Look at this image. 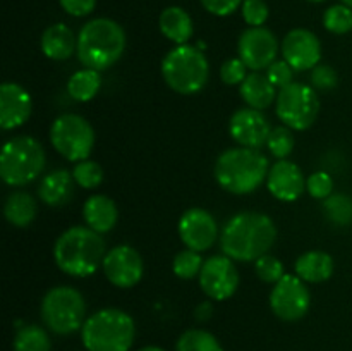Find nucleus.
Wrapping results in <instances>:
<instances>
[{"instance_id":"obj_3","label":"nucleus","mask_w":352,"mask_h":351,"mask_svg":"<svg viewBox=\"0 0 352 351\" xmlns=\"http://www.w3.org/2000/svg\"><path fill=\"white\" fill-rule=\"evenodd\" d=\"M126 50L122 26L109 17L88 21L78 34V58L89 69L105 71L112 67Z\"/></svg>"},{"instance_id":"obj_30","label":"nucleus","mask_w":352,"mask_h":351,"mask_svg":"<svg viewBox=\"0 0 352 351\" xmlns=\"http://www.w3.org/2000/svg\"><path fill=\"white\" fill-rule=\"evenodd\" d=\"M323 213L336 226L352 222V200L347 195H330L323 202Z\"/></svg>"},{"instance_id":"obj_15","label":"nucleus","mask_w":352,"mask_h":351,"mask_svg":"<svg viewBox=\"0 0 352 351\" xmlns=\"http://www.w3.org/2000/svg\"><path fill=\"white\" fill-rule=\"evenodd\" d=\"M282 55L294 71H309L320 64L322 43L309 30L296 28L285 34L282 41Z\"/></svg>"},{"instance_id":"obj_21","label":"nucleus","mask_w":352,"mask_h":351,"mask_svg":"<svg viewBox=\"0 0 352 351\" xmlns=\"http://www.w3.org/2000/svg\"><path fill=\"white\" fill-rule=\"evenodd\" d=\"M41 52L52 61H65L78 50V38L64 23L48 26L41 34Z\"/></svg>"},{"instance_id":"obj_4","label":"nucleus","mask_w":352,"mask_h":351,"mask_svg":"<svg viewBox=\"0 0 352 351\" xmlns=\"http://www.w3.org/2000/svg\"><path fill=\"white\" fill-rule=\"evenodd\" d=\"M270 165L268 158L254 148H229L215 164V179L226 191L248 195L263 184Z\"/></svg>"},{"instance_id":"obj_33","label":"nucleus","mask_w":352,"mask_h":351,"mask_svg":"<svg viewBox=\"0 0 352 351\" xmlns=\"http://www.w3.org/2000/svg\"><path fill=\"white\" fill-rule=\"evenodd\" d=\"M72 178H74L76 184L81 186V188L93 189L102 184L103 169L100 167V164L93 160L78 162L76 167L72 169Z\"/></svg>"},{"instance_id":"obj_22","label":"nucleus","mask_w":352,"mask_h":351,"mask_svg":"<svg viewBox=\"0 0 352 351\" xmlns=\"http://www.w3.org/2000/svg\"><path fill=\"white\" fill-rule=\"evenodd\" d=\"M74 182L72 172L58 169V171L50 172L41 179L38 195L45 205L62 206L71 200L72 193H74Z\"/></svg>"},{"instance_id":"obj_28","label":"nucleus","mask_w":352,"mask_h":351,"mask_svg":"<svg viewBox=\"0 0 352 351\" xmlns=\"http://www.w3.org/2000/svg\"><path fill=\"white\" fill-rule=\"evenodd\" d=\"M14 351H52V341L40 326H24L17 330L12 343Z\"/></svg>"},{"instance_id":"obj_19","label":"nucleus","mask_w":352,"mask_h":351,"mask_svg":"<svg viewBox=\"0 0 352 351\" xmlns=\"http://www.w3.org/2000/svg\"><path fill=\"white\" fill-rule=\"evenodd\" d=\"M33 102L23 86L16 83H3L0 86V126L2 129H16L23 126L31 116Z\"/></svg>"},{"instance_id":"obj_23","label":"nucleus","mask_w":352,"mask_h":351,"mask_svg":"<svg viewBox=\"0 0 352 351\" xmlns=\"http://www.w3.org/2000/svg\"><path fill=\"white\" fill-rule=\"evenodd\" d=\"M296 275L305 282L318 284L333 274V258L325 251H308L296 260Z\"/></svg>"},{"instance_id":"obj_39","label":"nucleus","mask_w":352,"mask_h":351,"mask_svg":"<svg viewBox=\"0 0 352 351\" xmlns=\"http://www.w3.org/2000/svg\"><path fill=\"white\" fill-rule=\"evenodd\" d=\"M311 83L313 88L322 89V92H330L339 83L336 69L327 64H318L315 69H311Z\"/></svg>"},{"instance_id":"obj_2","label":"nucleus","mask_w":352,"mask_h":351,"mask_svg":"<svg viewBox=\"0 0 352 351\" xmlns=\"http://www.w3.org/2000/svg\"><path fill=\"white\" fill-rule=\"evenodd\" d=\"M105 241L96 231L76 226L64 231L55 241L54 258L57 267L72 277H88L103 265Z\"/></svg>"},{"instance_id":"obj_35","label":"nucleus","mask_w":352,"mask_h":351,"mask_svg":"<svg viewBox=\"0 0 352 351\" xmlns=\"http://www.w3.org/2000/svg\"><path fill=\"white\" fill-rule=\"evenodd\" d=\"M254 268H256V275L263 282L268 284H277L282 277L285 275L284 264L278 258L272 257V255H263L254 262Z\"/></svg>"},{"instance_id":"obj_27","label":"nucleus","mask_w":352,"mask_h":351,"mask_svg":"<svg viewBox=\"0 0 352 351\" xmlns=\"http://www.w3.org/2000/svg\"><path fill=\"white\" fill-rule=\"evenodd\" d=\"M102 88V76L95 69H81L69 78L67 92L76 102H89Z\"/></svg>"},{"instance_id":"obj_1","label":"nucleus","mask_w":352,"mask_h":351,"mask_svg":"<svg viewBox=\"0 0 352 351\" xmlns=\"http://www.w3.org/2000/svg\"><path fill=\"white\" fill-rule=\"evenodd\" d=\"M277 240L274 220L260 212H241L223 226L220 246L234 262H256Z\"/></svg>"},{"instance_id":"obj_29","label":"nucleus","mask_w":352,"mask_h":351,"mask_svg":"<svg viewBox=\"0 0 352 351\" xmlns=\"http://www.w3.org/2000/svg\"><path fill=\"white\" fill-rule=\"evenodd\" d=\"M175 351H223L220 341L205 329H188L181 334Z\"/></svg>"},{"instance_id":"obj_20","label":"nucleus","mask_w":352,"mask_h":351,"mask_svg":"<svg viewBox=\"0 0 352 351\" xmlns=\"http://www.w3.org/2000/svg\"><path fill=\"white\" fill-rule=\"evenodd\" d=\"M82 217L89 229L96 231L98 234H105L113 229L119 219V210L112 198L105 195H93L86 200L82 206Z\"/></svg>"},{"instance_id":"obj_8","label":"nucleus","mask_w":352,"mask_h":351,"mask_svg":"<svg viewBox=\"0 0 352 351\" xmlns=\"http://www.w3.org/2000/svg\"><path fill=\"white\" fill-rule=\"evenodd\" d=\"M41 320L52 332L67 336L82 329L86 303L81 292L69 286H55L41 299Z\"/></svg>"},{"instance_id":"obj_42","label":"nucleus","mask_w":352,"mask_h":351,"mask_svg":"<svg viewBox=\"0 0 352 351\" xmlns=\"http://www.w3.org/2000/svg\"><path fill=\"white\" fill-rule=\"evenodd\" d=\"M60 7L74 17H85L91 14L96 7V0H58Z\"/></svg>"},{"instance_id":"obj_16","label":"nucleus","mask_w":352,"mask_h":351,"mask_svg":"<svg viewBox=\"0 0 352 351\" xmlns=\"http://www.w3.org/2000/svg\"><path fill=\"white\" fill-rule=\"evenodd\" d=\"M179 236L181 241L195 251H205L215 244L219 237L217 220L205 209H189L179 220Z\"/></svg>"},{"instance_id":"obj_25","label":"nucleus","mask_w":352,"mask_h":351,"mask_svg":"<svg viewBox=\"0 0 352 351\" xmlns=\"http://www.w3.org/2000/svg\"><path fill=\"white\" fill-rule=\"evenodd\" d=\"M277 95L278 93H275V86L270 79L260 72L248 74V78L241 83V96L251 109H268L277 100Z\"/></svg>"},{"instance_id":"obj_5","label":"nucleus","mask_w":352,"mask_h":351,"mask_svg":"<svg viewBox=\"0 0 352 351\" xmlns=\"http://www.w3.org/2000/svg\"><path fill=\"white\" fill-rule=\"evenodd\" d=\"M136 337V323L127 312L103 308L86 319L81 339L86 351H129Z\"/></svg>"},{"instance_id":"obj_44","label":"nucleus","mask_w":352,"mask_h":351,"mask_svg":"<svg viewBox=\"0 0 352 351\" xmlns=\"http://www.w3.org/2000/svg\"><path fill=\"white\" fill-rule=\"evenodd\" d=\"M138 351H165V350L160 346H143V348H140Z\"/></svg>"},{"instance_id":"obj_36","label":"nucleus","mask_w":352,"mask_h":351,"mask_svg":"<svg viewBox=\"0 0 352 351\" xmlns=\"http://www.w3.org/2000/svg\"><path fill=\"white\" fill-rule=\"evenodd\" d=\"M306 189L309 195L316 200H327L332 195L333 189V179L329 172H313L308 179H306Z\"/></svg>"},{"instance_id":"obj_10","label":"nucleus","mask_w":352,"mask_h":351,"mask_svg":"<svg viewBox=\"0 0 352 351\" xmlns=\"http://www.w3.org/2000/svg\"><path fill=\"white\" fill-rule=\"evenodd\" d=\"M277 117L294 131H305L315 124L320 112V98L313 86L294 83L282 88L275 100Z\"/></svg>"},{"instance_id":"obj_32","label":"nucleus","mask_w":352,"mask_h":351,"mask_svg":"<svg viewBox=\"0 0 352 351\" xmlns=\"http://www.w3.org/2000/svg\"><path fill=\"white\" fill-rule=\"evenodd\" d=\"M203 258L199 255V251L195 250H184L179 251L174 257V262H172V268H174V274L177 275L179 279H192L196 275H199L203 268Z\"/></svg>"},{"instance_id":"obj_41","label":"nucleus","mask_w":352,"mask_h":351,"mask_svg":"<svg viewBox=\"0 0 352 351\" xmlns=\"http://www.w3.org/2000/svg\"><path fill=\"white\" fill-rule=\"evenodd\" d=\"M199 2L210 14L219 17L230 16L243 6V0H199Z\"/></svg>"},{"instance_id":"obj_46","label":"nucleus","mask_w":352,"mask_h":351,"mask_svg":"<svg viewBox=\"0 0 352 351\" xmlns=\"http://www.w3.org/2000/svg\"><path fill=\"white\" fill-rule=\"evenodd\" d=\"M308 2H315V3H320V2H325V0H308Z\"/></svg>"},{"instance_id":"obj_18","label":"nucleus","mask_w":352,"mask_h":351,"mask_svg":"<svg viewBox=\"0 0 352 351\" xmlns=\"http://www.w3.org/2000/svg\"><path fill=\"white\" fill-rule=\"evenodd\" d=\"M268 191L280 202H296L306 189L302 171L289 160H278L270 167L267 176Z\"/></svg>"},{"instance_id":"obj_45","label":"nucleus","mask_w":352,"mask_h":351,"mask_svg":"<svg viewBox=\"0 0 352 351\" xmlns=\"http://www.w3.org/2000/svg\"><path fill=\"white\" fill-rule=\"evenodd\" d=\"M340 2H342V3H344V6L351 7V9H352V0H340Z\"/></svg>"},{"instance_id":"obj_34","label":"nucleus","mask_w":352,"mask_h":351,"mask_svg":"<svg viewBox=\"0 0 352 351\" xmlns=\"http://www.w3.org/2000/svg\"><path fill=\"white\" fill-rule=\"evenodd\" d=\"M268 150L278 160H284L285 157L292 153L294 150V136H292L291 129L287 126H278L274 127L268 136Z\"/></svg>"},{"instance_id":"obj_24","label":"nucleus","mask_w":352,"mask_h":351,"mask_svg":"<svg viewBox=\"0 0 352 351\" xmlns=\"http://www.w3.org/2000/svg\"><path fill=\"white\" fill-rule=\"evenodd\" d=\"M162 34L175 45H186L192 36V19L182 7L172 6L162 10L158 19Z\"/></svg>"},{"instance_id":"obj_37","label":"nucleus","mask_w":352,"mask_h":351,"mask_svg":"<svg viewBox=\"0 0 352 351\" xmlns=\"http://www.w3.org/2000/svg\"><path fill=\"white\" fill-rule=\"evenodd\" d=\"M241 10H243L244 21H246L251 28L263 26L268 19V14H270L265 0H243Z\"/></svg>"},{"instance_id":"obj_26","label":"nucleus","mask_w":352,"mask_h":351,"mask_svg":"<svg viewBox=\"0 0 352 351\" xmlns=\"http://www.w3.org/2000/svg\"><path fill=\"white\" fill-rule=\"evenodd\" d=\"M38 212L36 202L30 193L14 191L7 196L3 205V215L7 222L16 227H26L34 220Z\"/></svg>"},{"instance_id":"obj_6","label":"nucleus","mask_w":352,"mask_h":351,"mask_svg":"<svg viewBox=\"0 0 352 351\" xmlns=\"http://www.w3.org/2000/svg\"><path fill=\"white\" fill-rule=\"evenodd\" d=\"M208 58L192 45H177L162 61V76L165 83L181 95H195L208 81Z\"/></svg>"},{"instance_id":"obj_31","label":"nucleus","mask_w":352,"mask_h":351,"mask_svg":"<svg viewBox=\"0 0 352 351\" xmlns=\"http://www.w3.org/2000/svg\"><path fill=\"white\" fill-rule=\"evenodd\" d=\"M323 26L333 34L349 33L352 30V9L344 3L329 7L323 14Z\"/></svg>"},{"instance_id":"obj_9","label":"nucleus","mask_w":352,"mask_h":351,"mask_svg":"<svg viewBox=\"0 0 352 351\" xmlns=\"http://www.w3.org/2000/svg\"><path fill=\"white\" fill-rule=\"evenodd\" d=\"M50 141L55 150L71 162L88 160L95 147V131L85 117L64 114L52 123Z\"/></svg>"},{"instance_id":"obj_17","label":"nucleus","mask_w":352,"mask_h":351,"mask_svg":"<svg viewBox=\"0 0 352 351\" xmlns=\"http://www.w3.org/2000/svg\"><path fill=\"white\" fill-rule=\"evenodd\" d=\"M272 129L267 117L261 114V110L251 109H239L232 114L229 120V133L236 143H239L244 148H261L267 145L268 136Z\"/></svg>"},{"instance_id":"obj_40","label":"nucleus","mask_w":352,"mask_h":351,"mask_svg":"<svg viewBox=\"0 0 352 351\" xmlns=\"http://www.w3.org/2000/svg\"><path fill=\"white\" fill-rule=\"evenodd\" d=\"M292 72H294V69H292L287 62L275 61L268 65L267 78L270 79V83L275 86V88L282 89L292 83Z\"/></svg>"},{"instance_id":"obj_7","label":"nucleus","mask_w":352,"mask_h":351,"mask_svg":"<svg viewBox=\"0 0 352 351\" xmlns=\"http://www.w3.org/2000/svg\"><path fill=\"white\" fill-rule=\"evenodd\" d=\"M45 169V150L31 136L10 138L0 155V176L9 186H26Z\"/></svg>"},{"instance_id":"obj_12","label":"nucleus","mask_w":352,"mask_h":351,"mask_svg":"<svg viewBox=\"0 0 352 351\" xmlns=\"http://www.w3.org/2000/svg\"><path fill=\"white\" fill-rule=\"evenodd\" d=\"M199 286L208 298L217 301L229 299L239 286V272L232 258L227 255L208 258L199 272Z\"/></svg>"},{"instance_id":"obj_38","label":"nucleus","mask_w":352,"mask_h":351,"mask_svg":"<svg viewBox=\"0 0 352 351\" xmlns=\"http://www.w3.org/2000/svg\"><path fill=\"white\" fill-rule=\"evenodd\" d=\"M246 71L248 65L244 64L241 58H229V61L223 62L222 67H220V78H222V81L226 83V85H241V83L248 78Z\"/></svg>"},{"instance_id":"obj_11","label":"nucleus","mask_w":352,"mask_h":351,"mask_svg":"<svg viewBox=\"0 0 352 351\" xmlns=\"http://www.w3.org/2000/svg\"><path fill=\"white\" fill-rule=\"evenodd\" d=\"M311 295L298 275L285 274L270 292V308L284 322H296L308 313Z\"/></svg>"},{"instance_id":"obj_13","label":"nucleus","mask_w":352,"mask_h":351,"mask_svg":"<svg viewBox=\"0 0 352 351\" xmlns=\"http://www.w3.org/2000/svg\"><path fill=\"white\" fill-rule=\"evenodd\" d=\"M102 267L105 272V277L113 286L122 289L136 286L144 272L143 258L129 244H119V246L107 251Z\"/></svg>"},{"instance_id":"obj_14","label":"nucleus","mask_w":352,"mask_h":351,"mask_svg":"<svg viewBox=\"0 0 352 351\" xmlns=\"http://www.w3.org/2000/svg\"><path fill=\"white\" fill-rule=\"evenodd\" d=\"M237 50H239V58L248 65V69L256 72L268 69V65L275 62L278 43L275 34L267 28H248L241 34Z\"/></svg>"},{"instance_id":"obj_43","label":"nucleus","mask_w":352,"mask_h":351,"mask_svg":"<svg viewBox=\"0 0 352 351\" xmlns=\"http://www.w3.org/2000/svg\"><path fill=\"white\" fill-rule=\"evenodd\" d=\"M212 313H213L212 303H210V301H203L201 305H198V308H196L195 317L199 320V322H206V320H210Z\"/></svg>"}]
</instances>
